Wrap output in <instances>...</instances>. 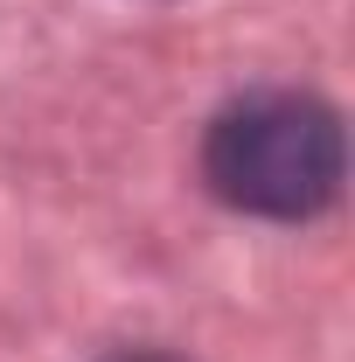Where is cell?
<instances>
[{"label":"cell","mask_w":355,"mask_h":362,"mask_svg":"<svg viewBox=\"0 0 355 362\" xmlns=\"http://www.w3.org/2000/svg\"><path fill=\"white\" fill-rule=\"evenodd\" d=\"M202 175L230 209L300 223L342 195V119L307 90H251L216 112Z\"/></svg>","instance_id":"cell-1"},{"label":"cell","mask_w":355,"mask_h":362,"mask_svg":"<svg viewBox=\"0 0 355 362\" xmlns=\"http://www.w3.org/2000/svg\"><path fill=\"white\" fill-rule=\"evenodd\" d=\"M119 362H175V356H119Z\"/></svg>","instance_id":"cell-2"}]
</instances>
